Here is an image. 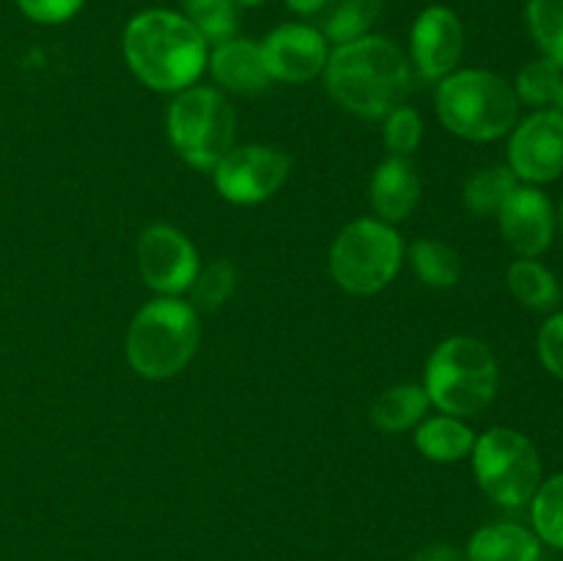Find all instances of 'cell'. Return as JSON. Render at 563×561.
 Listing matches in <instances>:
<instances>
[{"label":"cell","instance_id":"cell-24","mask_svg":"<svg viewBox=\"0 0 563 561\" xmlns=\"http://www.w3.org/2000/svg\"><path fill=\"white\" fill-rule=\"evenodd\" d=\"M531 520L539 539L563 550V473L539 484L531 498Z\"/></svg>","mask_w":563,"mask_h":561},{"label":"cell","instance_id":"cell-4","mask_svg":"<svg viewBox=\"0 0 563 561\" xmlns=\"http://www.w3.org/2000/svg\"><path fill=\"white\" fill-rule=\"evenodd\" d=\"M498 383L495 352L473 336H451L429 355L423 391L440 413L467 418L493 405Z\"/></svg>","mask_w":563,"mask_h":561},{"label":"cell","instance_id":"cell-23","mask_svg":"<svg viewBox=\"0 0 563 561\" xmlns=\"http://www.w3.org/2000/svg\"><path fill=\"white\" fill-rule=\"evenodd\" d=\"M383 0H341L324 20L322 36L333 44H350L368 36L374 22L379 20Z\"/></svg>","mask_w":563,"mask_h":561},{"label":"cell","instance_id":"cell-7","mask_svg":"<svg viewBox=\"0 0 563 561\" xmlns=\"http://www.w3.org/2000/svg\"><path fill=\"white\" fill-rule=\"evenodd\" d=\"M405 258L399 231L385 220H352L330 248V273L335 284L357 297L377 295L396 278Z\"/></svg>","mask_w":563,"mask_h":561},{"label":"cell","instance_id":"cell-22","mask_svg":"<svg viewBox=\"0 0 563 561\" xmlns=\"http://www.w3.org/2000/svg\"><path fill=\"white\" fill-rule=\"evenodd\" d=\"M410 262L418 278L432 286V289H451L462 275L460 253L445 245L443 240H434V237H423V240L412 242Z\"/></svg>","mask_w":563,"mask_h":561},{"label":"cell","instance_id":"cell-15","mask_svg":"<svg viewBox=\"0 0 563 561\" xmlns=\"http://www.w3.org/2000/svg\"><path fill=\"white\" fill-rule=\"evenodd\" d=\"M207 64L214 82L225 91L242 94V97L267 91L269 75L262 58V47L251 38H229L223 44H214V53L209 55Z\"/></svg>","mask_w":563,"mask_h":561},{"label":"cell","instance_id":"cell-35","mask_svg":"<svg viewBox=\"0 0 563 561\" xmlns=\"http://www.w3.org/2000/svg\"><path fill=\"white\" fill-rule=\"evenodd\" d=\"M553 108H555V110H559V113L563 116V82H561L559 94H555V102H553Z\"/></svg>","mask_w":563,"mask_h":561},{"label":"cell","instance_id":"cell-6","mask_svg":"<svg viewBox=\"0 0 563 561\" xmlns=\"http://www.w3.org/2000/svg\"><path fill=\"white\" fill-rule=\"evenodd\" d=\"M165 124L174 148L192 168L212 170L234 148L236 113L225 94L212 86H190L176 94Z\"/></svg>","mask_w":563,"mask_h":561},{"label":"cell","instance_id":"cell-13","mask_svg":"<svg viewBox=\"0 0 563 561\" xmlns=\"http://www.w3.org/2000/svg\"><path fill=\"white\" fill-rule=\"evenodd\" d=\"M412 64L423 80H443L456 64L465 50V31H462L460 16L445 6H429L418 14L416 25L410 33Z\"/></svg>","mask_w":563,"mask_h":561},{"label":"cell","instance_id":"cell-1","mask_svg":"<svg viewBox=\"0 0 563 561\" xmlns=\"http://www.w3.org/2000/svg\"><path fill=\"white\" fill-rule=\"evenodd\" d=\"M324 86L335 105L357 119H385L412 91L407 55L383 36L339 44L324 66Z\"/></svg>","mask_w":563,"mask_h":561},{"label":"cell","instance_id":"cell-18","mask_svg":"<svg viewBox=\"0 0 563 561\" xmlns=\"http://www.w3.org/2000/svg\"><path fill=\"white\" fill-rule=\"evenodd\" d=\"M416 446L432 462H460L471 457L476 432L456 416H434L416 429Z\"/></svg>","mask_w":563,"mask_h":561},{"label":"cell","instance_id":"cell-27","mask_svg":"<svg viewBox=\"0 0 563 561\" xmlns=\"http://www.w3.org/2000/svg\"><path fill=\"white\" fill-rule=\"evenodd\" d=\"M236 280H240V273H236L229 258H220V262L209 264L207 270H198L196 280L190 286V306L196 311H218L236 292Z\"/></svg>","mask_w":563,"mask_h":561},{"label":"cell","instance_id":"cell-25","mask_svg":"<svg viewBox=\"0 0 563 561\" xmlns=\"http://www.w3.org/2000/svg\"><path fill=\"white\" fill-rule=\"evenodd\" d=\"M185 16L207 44H223L236 33V0H185Z\"/></svg>","mask_w":563,"mask_h":561},{"label":"cell","instance_id":"cell-30","mask_svg":"<svg viewBox=\"0 0 563 561\" xmlns=\"http://www.w3.org/2000/svg\"><path fill=\"white\" fill-rule=\"evenodd\" d=\"M539 361L553 377L563 380V311H555L548 322L542 324L537 339Z\"/></svg>","mask_w":563,"mask_h":561},{"label":"cell","instance_id":"cell-10","mask_svg":"<svg viewBox=\"0 0 563 561\" xmlns=\"http://www.w3.org/2000/svg\"><path fill=\"white\" fill-rule=\"evenodd\" d=\"M509 168L528 185H548L563 174V116L542 108L515 124L509 138Z\"/></svg>","mask_w":563,"mask_h":561},{"label":"cell","instance_id":"cell-26","mask_svg":"<svg viewBox=\"0 0 563 561\" xmlns=\"http://www.w3.org/2000/svg\"><path fill=\"white\" fill-rule=\"evenodd\" d=\"M563 82V69L555 61L550 58H537L531 64H526L517 75L515 94L520 102L531 105V108H548L555 102V94H559Z\"/></svg>","mask_w":563,"mask_h":561},{"label":"cell","instance_id":"cell-28","mask_svg":"<svg viewBox=\"0 0 563 561\" xmlns=\"http://www.w3.org/2000/svg\"><path fill=\"white\" fill-rule=\"evenodd\" d=\"M528 28L544 58L563 69V0H528Z\"/></svg>","mask_w":563,"mask_h":561},{"label":"cell","instance_id":"cell-19","mask_svg":"<svg viewBox=\"0 0 563 561\" xmlns=\"http://www.w3.org/2000/svg\"><path fill=\"white\" fill-rule=\"evenodd\" d=\"M511 297L531 311H553L561 300V284L537 258H517L506 273Z\"/></svg>","mask_w":563,"mask_h":561},{"label":"cell","instance_id":"cell-29","mask_svg":"<svg viewBox=\"0 0 563 561\" xmlns=\"http://www.w3.org/2000/svg\"><path fill=\"white\" fill-rule=\"evenodd\" d=\"M423 138L421 113L410 105H399L383 119V141L390 157H410Z\"/></svg>","mask_w":563,"mask_h":561},{"label":"cell","instance_id":"cell-33","mask_svg":"<svg viewBox=\"0 0 563 561\" xmlns=\"http://www.w3.org/2000/svg\"><path fill=\"white\" fill-rule=\"evenodd\" d=\"M286 6L291 11H297V14H317L319 9L328 6V0H286Z\"/></svg>","mask_w":563,"mask_h":561},{"label":"cell","instance_id":"cell-31","mask_svg":"<svg viewBox=\"0 0 563 561\" xmlns=\"http://www.w3.org/2000/svg\"><path fill=\"white\" fill-rule=\"evenodd\" d=\"M16 6L38 25H60L82 9V0H16Z\"/></svg>","mask_w":563,"mask_h":561},{"label":"cell","instance_id":"cell-20","mask_svg":"<svg viewBox=\"0 0 563 561\" xmlns=\"http://www.w3.org/2000/svg\"><path fill=\"white\" fill-rule=\"evenodd\" d=\"M429 410V396L421 385H396L388 388L385 394L377 396L372 405V421L374 427L383 432H407L416 424L423 421Z\"/></svg>","mask_w":563,"mask_h":561},{"label":"cell","instance_id":"cell-5","mask_svg":"<svg viewBox=\"0 0 563 561\" xmlns=\"http://www.w3.org/2000/svg\"><path fill=\"white\" fill-rule=\"evenodd\" d=\"M201 339L198 311L179 297H157L126 328V361L141 377L168 380L192 361Z\"/></svg>","mask_w":563,"mask_h":561},{"label":"cell","instance_id":"cell-9","mask_svg":"<svg viewBox=\"0 0 563 561\" xmlns=\"http://www.w3.org/2000/svg\"><path fill=\"white\" fill-rule=\"evenodd\" d=\"M291 160L275 146H262V143H247V146H234L223 154L212 168L214 187L225 201L236 207H253L284 187L289 176Z\"/></svg>","mask_w":563,"mask_h":561},{"label":"cell","instance_id":"cell-34","mask_svg":"<svg viewBox=\"0 0 563 561\" xmlns=\"http://www.w3.org/2000/svg\"><path fill=\"white\" fill-rule=\"evenodd\" d=\"M555 231H559V237H561V245H563V201H561L559 212H555Z\"/></svg>","mask_w":563,"mask_h":561},{"label":"cell","instance_id":"cell-36","mask_svg":"<svg viewBox=\"0 0 563 561\" xmlns=\"http://www.w3.org/2000/svg\"><path fill=\"white\" fill-rule=\"evenodd\" d=\"M236 3H242V6H256V3H262V0H236Z\"/></svg>","mask_w":563,"mask_h":561},{"label":"cell","instance_id":"cell-14","mask_svg":"<svg viewBox=\"0 0 563 561\" xmlns=\"http://www.w3.org/2000/svg\"><path fill=\"white\" fill-rule=\"evenodd\" d=\"M500 234L520 258H537L553 245L555 209L539 187L520 185L498 212Z\"/></svg>","mask_w":563,"mask_h":561},{"label":"cell","instance_id":"cell-11","mask_svg":"<svg viewBox=\"0 0 563 561\" xmlns=\"http://www.w3.org/2000/svg\"><path fill=\"white\" fill-rule=\"evenodd\" d=\"M137 270L146 286L163 297H176L187 292L196 280L198 251L174 226H148L137 240Z\"/></svg>","mask_w":563,"mask_h":561},{"label":"cell","instance_id":"cell-21","mask_svg":"<svg viewBox=\"0 0 563 561\" xmlns=\"http://www.w3.org/2000/svg\"><path fill=\"white\" fill-rule=\"evenodd\" d=\"M517 187H520V179L509 165H489L465 182V207L476 218H498L500 207L509 201Z\"/></svg>","mask_w":563,"mask_h":561},{"label":"cell","instance_id":"cell-8","mask_svg":"<svg viewBox=\"0 0 563 561\" xmlns=\"http://www.w3.org/2000/svg\"><path fill=\"white\" fill-rule=\"evenodd\" d=\"M471 457L478 487L495 504H531L542 484V460L528 435L511 427H493L478 435Z\"/></svg>","mask_w":563,"mask_h":561},{"label":"cell","instance_id":"cell-16","mask_svg":"<svg viewBox=\"0 0 563 561\" xmlns=\"http://www.w3.org/2000/svg\"><path fill=\"white\" fill-rule=\"evenodd\" d=\"M374 212L385 223H401L421 201V179L407 157H388L377 165L368 185Z\"/></svg>","mask_w":563,"mask_h":561},{"label":"cell","instance_id":"cell-17","mask_svg":"<svg viewBox=\"0 0 563 561\" xmlns=\"http://www.w3.org/2000/svg\"><path fill=\"white\" fill-rule=\"evenodd\" d=\"M539 537L517 522L484 526L467 542V561H539Z\"/></svg>","mask_w":563,"mask_h":561},{"label":"cell","instance_id":"cell-2","mask_svg":"<svg viewBox=\"0 0 563 561\" xmlns=\"http://www.w3.org/2000/svg\"><path fill=\"white\" fill-rule=\"evenodd\" d=\"M124 58L132 75L154 91L179 94L201 77L209 44L185 14L148 9L124 31Z\"/></svg>","mask_w":563,"mask_h":561},{"label":"cell","instance_id":"cell-3","mask_svg":"<svg viewBox=\"0 0 563 561\" xmlns=\"http://www.w3.org/2000/svg\"><path fill=\"white\" fill-rule=\"evenodd\" d=\"M434 102L445 130L476 143L509 135L520 116L515 86L487 69L451 72L440 80Z\"/></svg>","mask_w":563,"mask_h":561},{"label":"cell","instance_id":"cell-12","mask_svg":"<svg viewBox=\"0 0 563 561\" xmlns=\"http://www.w3.org/2000/svg\"><path fill=\"white\" fill-rule=\"evenodd\" d=\"M262 58L269 80L308 82L319 77L328 66L330 50L322 31L300 22H286L275 28L262 44Z\"/></svg>","mask_w":563,"mask_h":561},{"label":"cell","instance_id":"cell-32","mask_svg":"<svg viewBox=\"0 0 563 561\" xmlns=\"http://www.w3.org/2000/svg\"><path fill=\"white\" fill-rule=\"evenodd\" d=\"M412 561H462V553L449 542H432V544H423Z\"/></svg>","mask_w":563,"mask_h":561}]
</instances>
